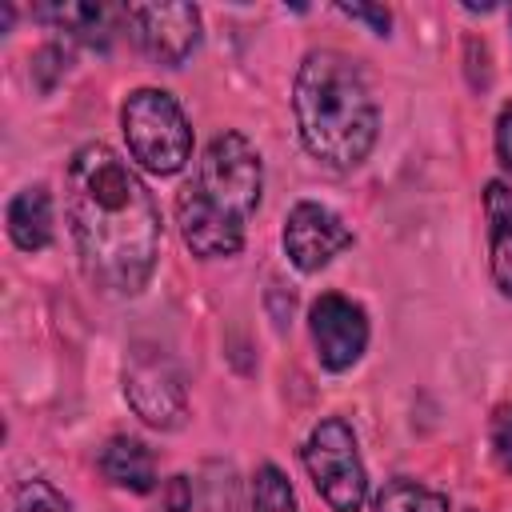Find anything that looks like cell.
<instances>
[{
    "mask_svg": "<svg viewBox=\"0 0 512 512\" xmlns=\"http://www.w3.org/2000/svg\"><path fill=\"white\" fill-rule=\"evenodd\" d=\"M64 212L88 284L104 296L148 288L164 228L136 168L100 140L80 144L64 164Z\"/></svg>",
    "mask_w": 512,
    "mask_h": 512,
    "instance_id": "6da1fadb",
    "label": "cell"
},
{
    "mask_svg": "<svg viewBox=\"0 0 512 512\" xmlns=\"http://www.w3.org/2000/svg\"><path fill=\"white\" fill-rule=\"evenodd\" d=\"M264 164L248 136L216 132L196 160L192 180L176 192V224L192 256H236L248 236V220L260 208Z\"/></svg>",
    "mask_w": 512,
    "mask_h": 512,
    "instance_id": "7a4b0ae2",
    "label": "cell"
},
{
    "mask_svg": "<svg viewBox=\"0 0 512 512\" xmlns=\"http://www.w3.org/2000/svg\"><path fill=\"white\" fill-rule=\"evenodd\" d=\"M292 112L308 156L336 172L364 164L380 136V112L368 80L336 48H316L300 60L292 84Z\"/></svg>",
    "mask_w": 512,
    "mask_h": 512,
    "instance_id": "3957f363",
    "label": "cell"
},
{
    "mask_svg": "<svg viewBox=\"0 0 512 512\" xmlns=\"http://www.w3.org/2000/svg\"><path fill=\"white\" fill-rule=\"evenodd\" d=\"M120 128L132 160L152 176H172L192 156V124L164 88L128 92L120 104Z\"/></svg>",
    "mask_w": 512,
    "mask_h": 512,
    "instance_id": "277c9868",
    "label": "cell"
},
{
    "mask_svg": "<svg viewBox=\"0 0 512 512\" xmlns=\"http://www.w3.org/2000/svg\"><path fill=\"white\" fill-rule=\"evenodd\" d=\"M300 456H304V468L312 476V488L320 492V500L332 512H360V504L368 496V472H364L356 432L348 428V420L324 416L308 432Z\"/></svg>",
    "mask_w": 512,
    "mask_h": 512,
    "instance_id": "5b68a950",
    "label": "cell"
},
{
    "mask_svg": "<svg viewBox=\"0 0 512 512\" xmlns=\"http://www.w3.org/2000/svg\"><path fill=\"white\" fill-rule=\"evenodd\" d=\"M124 396L132 404V412L160 432H172L188 420V392H184V376L172 364V356L156 344H136L132 360L124 368Z\"/></svg>",
    "mask_w": 512,
    "mask_h": 512,
    "instance_id": "8992f818",
    "label": "cell"
},
{
    "mask_svg": "<svg viewBox=\"0 0 512 512\" xmlns=\"http://www.w3.org/2000/svg\"><path fill=\"white\" fill-rule=\"evenodd\" d=\"M124 24L140 52L164 68H180L200 44V8L196 4H128Z\"/></svg>",
    "mask_w": 512,
    "mask_h": 512,
    "instance_id": "52a82bcc",
    "label": "cell"
},
{
    "mask_svg": "<svg viewBox=\"0 0 512 512\" xmlns=\"http://www.w3.org/2000/svg\"><path fill=\"white\" fill-rule=\"evenodd\" d=\"M308 332L320 368L344 372L368 348V312L344 292H320L308 308Z\"/></svg>",
    "mask_w": 512,
    "mask_h": 512,
    "instance_id": "ba28073f",
    "label": "cell"
},
{
    "mask_svg": "<svg viewBox=\"0 0 512 512\" xmlns=\"http://www.w3.org/2000/svg\"><path fill=\"white\" fill-rule=\"evenodd\" d=\"M284 252L300 272L328 268L344 248H352V228L316 200H296L284 216Z\"/></svg>",
    "mask_w": 512,
    "mask_h": 512,
    "instance_id": "9c48e42d",
    "label": "cell"
},
{
    "mask_svg": "<svg viewBox=\"0 0 512 512\" xmlns=\"http://www.w3.org/2000/svg\"><path fill=\"white\" fill-rule=\"evenodd\" d=\"M8 236L20 252H44L52 244V192L44 184H28L8 200Z\"/></svg>",
    "mask_w": 512,
    "mask_h": 512,
    "instance_id": "30bf717a",
    "label": "cell"
},
{
    "mask_svg": "<svg viewBox=\"0 0 512 512\" xmlns=\"http://www.w3.org/2000/svg\"><path fill=\"white\" fill-rule=\"evenodd\" d=\"M96 468H100L104 480L116 484V488H128V492H152V488H156V456H152L148 444L136 440V436H112V440L100 448Z\"/></svg>",
    "mask_w": 512,
    "mask_h": 512,
    "instance_id": "8fae6325",
    "label": "cell"
},
{
    "mask_svg": "<svg viewBox=\"0 0 512 512\" xmlns=\"http://www.w3.org/2000/svg\"><path fill=\"white\" fill-rule=\"evenodd\" d=\"M484 216H488V256L492 280L512 300V188L500 180L484 184Z\"/></svg>",
    "mask_w": 512,
    "mask_h": 512,
    "instance_id": "7c38bea8",
    "label": "cell"
},
{
    "mask_svg": "<svg viewBox=\"0 0 512 512\" xmlns=\"http://www.w3.org/2000/svg\"><path fill=\"white\" fill-rule=\"evenodd\" d=\"M36 20L68 32L72 40L88 44V48H108L116 20H124V8H108V4H56V8H36Z\"/></svg>",
    "mask_w": 512,
    "mask_h": 512,
    "instance_id": "4fadbf2b",
    "label": "cell"
},
{
    "mask_svg": "<svg viewBox=\"0 0 512 512\" xmlns=\"http://www.w3.org/2000/svg\"><path fill=\"white\" fill-rule=\"evenodd\" d=\"M372 512H448V496L412 476H396L372 496Z\"/></svg>",
    "mask_w": 512,
    "mask_h": 512,
    "instance_id": "5bb4252c",
    "label": "cell"
},
{
    "mask_svg": "<svg viewBox=\"0 0 512 512\" xmlns=\"http://www.w3.org/2000/svg\"><path fill=\"white\" fill-rule=\"evenodd\" d=\"M252 512H300L296 492L276 464H260L252 472Z\"/></svg>",
    "mask_w": 512,
    "mask_h": 512,
    "instance_id": "9a60e30c",
    "label": "cell"
},
{
    "mask_svg": "<svg viewBox=\"0 0 512 512\" xmlns=\"http://www.w3.org/2000/svg\"><path fill=\"white\" fill-rule=\"evenodd\" d=\"M16 512H72L68 496L48 480H24L16 488Z\"/></svg>",
    "mask_w": 512,
    "mask_h": 512,
    "instance_id": "2e32d148",
    "label": "cell"
},
{
    "mask_svg": "<svg viewBox=\"0 0 512 512\" xmlns=\"http://www.w3.org/2000/svg\"><path fill=\"white\" fill-rule=\"evenodd\" d=\"M64 72H68V52H64L60 44H44V48L32 56V80H36L40 92H52Z\"/></svg>",
    "mask_w": 512,
    "mask_h": 512,
    "instance_id": "e0dca14e",
    "label": "cell"
},
{
    "mask_svg": "<svg viewBox=\"0 0 512 512\" xmlns=\"http://www.w3.org/2000/svg\"><path fill=\"white\" fill-rule=\"evenodd\" d=\"M488 436H492V456H496V464L512 476V404H500V408L492 412Z\"/></svg>",
    "mask_w": 512,
    "mask_h": 512,
    "instance_id": "ac0fdd59",
    "label": "cell"
},
{
    "mask_svg": "<svg viewBox=\"0 0 512 512\" xmlns=\"http://www.w3.org/2000/svg\"><path fill=\"white\" fill-rule=\"evenodd\" d=\"M336 12L348 16V20L368 24L376 36H388V28H392V12L384 4H336Z\"/></svg>",
    "mask_w": 512,
    "mask_h": 512,
    "instance_id": "d6986e66",
    "label": "cell"
},
{
    "mask_svg": "<svg viewBox=\"0 0 512 512\" xmlns=\"http://www.w3.org/2000/svg\"><path fill=\"white\" fill-rule=\"evenodd\" d=\"M496 160H500V168L512 176V100L500 108V116H496Z\"/></svg>",
    "mask_w": 512,
    "mask_h": 512,
    "instance_id": "ffe728a7",
    "label": "cell"
},
{
    "mask_svg": "<svg viewBox=\"0 0 512 512\" xmlns=\"http://www.w3.org/2000/svg\"><path fill=\"white\" fill-rule=\"evenodd\" d=\"M164 504H168V512H188L192 508V484H188V476H172L168 480Z\"/></svg>",
    "mask_w": 512,
    "mask_h": 512,
    "instance_id": "44dd1931",
    "label": "cell"
},
{
    "mask_svg": "<svg viewBox=\"0 0 512 512\" xmlns=\"http://www.w3.org/2000/svg\"><path fill=\"white\" fill-rule=\"evenodd\" d=\"M508 24H512V12H508Z\"/></svg>",
    "mask_w": 512,
    "mask_h": 512,
    "instance_id": "7402d4cb",
    "label": "cell"
}]
</instances>
